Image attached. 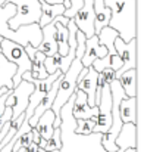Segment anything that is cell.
Returning <instances> with one entry per match:
<instances>
[{"mask_svg":"<svg viewBox=\"0 0 141 152\" xmlns=\"http://www.w3.org/2000/svg\"><path fill=\"white\" fill-rule=\"evenodd\" d=\"M40 4H41V16H40V21H38V25L43 28L46 27L47 24H50L51 21H54V18H57L59 15H63L65 12V6L63 3H59V4H48L46 1L40 0Z\"/></svg>","mask_w":141,"mask_h":152,"instance_id":"15","label":"cell"},{"mask_svg":"<svg viewBox=\"0 0 141 152\" xmlns=\"http://www.w3.org/2000/svg\"><path fill=\"white\" fill-rule=\"evenodd\" d=\"M54 21H51L50 24H47L46 27L41 28L43 33V39L40 42V45L37 46V50L44 53L46 56H53L54 53H57V45H56V39H54Z\"/></svg>","mask_w":141,"mask_h":152,"instance_id":"13","label":"cell"},{"mask_svg":"<svg viewBox=\"0 0 141 152\" xmlns=\"http://www.w3.org/2000/svg\"><path fill=\"white\" fill-rule=\"evenodd\" d=\"M54 118H56V115H54V112L51 111V109H47L46 112L38 118V121L35 123V126H34V129L40 133V136H41V139H44L47 140L51 134H53V130H54V127H53V123H54Z\"/></svg>","mask_w":141,"mask_h":152,"instance_id":"19","label":"cell"},{"mask_svg":"<svg viewBox=\"0 0 141 152\" xmlns=\"http://www.w3.org/2000/svg\"><path fill=\"white\" fill-rule=\"evenodd\" d=\"M94 126H95V117L85 118V120H77V126L74 132L78 136H88L94 132Z\"/></svg>","mask_w":141,"mask_h":152,"instance_id":"23","label":"cell"},{"mask_svg":"<svg viewBox=\"0 0 141 152\" xmlns=\"http://www.w3.org/2000/svg\"><path fill=\"white\" fill-rule=\"evenodd\" d=\"M110 9L109 27L125 43L137 39V0H104Z\"/></svg>","mask_w":141,"mask_h":152,"instance_id":"1","label":"cell"},{"mask_svg":"<svg viewBox=\"0 0 141 152\" xmlns=\"http://www.w3.org/2000/svg\"><path fill=\"white\" fill-rule=\"evenodd\" d=\"M9 3H13L16 6L15 15L7 21V25L10 30H16L21 25L28 24H38L41 16V4L40 0H6Z\"/></svg>","mask_w":141,"mask_h":152,"instance_id":"3","label":"cell"},{"mask_svg":"<svg viewBox=\"0 0 141 152\" xmlns=\"http://www.w3.org/2000/svg\"><path fill=\"white\" fill-rule=\"evenodd\" d=\"M0 53L7 61H10L12 64L16 65V72H15V75L12 78L13 87H15L16 84L21 83L22 74L25 71H30L31 69V61L27 56L24 46H21V45H18V43H15L12 40H7V39H3L1 40V43H0Z\"/></svg>","mask_w":141,"mask_h":152,"instance_id":"4","label":"cell"},{"mask_svg":"<svg viewBox=\"0 0 141 152\" xmlns=\"http://www.w3.org/2000/svg\"><path fill=\"white\" fill-rule=\"evenodd\" d=\"M115 143L121 151H125L128 148H137V124L124 123L115 139Z\"/></svg>","mask_w":141,"mask_h":152,"instance_id":"12","label":"cell"},{"mask_svg":"<svg viewBox=\"0 0 141 152\" xmlns=\"http://www.w3.org/2000/svg\"><path fill=\"white\" fill-rule=\"evenodd\" d=\"M16 72V65L12 64L10 61H7L1 53H0V89L1 87H7V89H13V75Z\"/></svg>","mask_w":141,"mask_h":152,"instance_id":"18","label":"cell"},{"mask_svg":"<svg viewBox=\"0 0 141 152\" xmlns=\"http://www.w3.org/2000/svg\"><path fill=\"white\" fill-rule=\"evenodd\" d=\"M113 45L122 61V66L115 72V77L118 78L122 72L137 68V39H132L128 43H125L121 37H116Z\"/></svg>","mask_w":141,"mask_h":152,"instance_id":"7","label":"cell"},{"mask_svg":"<svg viewBox=\"0 0 141 152\" xmlns=\"http://www.w3.org/2000/svg\"><path fill=\"white\" fill-rule=\"evenodd\" d=\"M54 39L57 45V53L60 56H66L69 52V45H68V28L62 25L57 19H54Z\"/></svg>","mask_w":141,"mask_h":152,"instance_id":"20","label":"cell"},{"mask_svg":"<svg viewBox=\"0 0 141 152\" xmlns=\"http://www.w3.org/2000/svg\"><path fill=\"white\" fill-rule=\"evenodd\" d=\"M98 106V114L95 117V126H94L93 133H106L112 124V95H110V87L106 83L103 90H101V96L100 101L97 103Z\"/></svg>","mask_w":141,"mask_h":152,"instance_id":"6","label":"cell"},{"mask_svg":"<svg viewBox=\"0 0 141 152\" xmlns=\"http://www.w3.org/2000/svg\"><path fill=\"white\" fill-rule=\"evenodd\" d=\"M74 22L77 28L85 36V39L91 37L94 34V9L93 0H82L81 9L74 15Z\"/></svg>","mask_w":141,"mask_h":152,"instance_id":"8","label":"cell"},{"mask_svg":"<svg viewBox=\"0 0 141 152\" xmlns=\"http://www.w3.org/2000/svg\"><path fill=\"white\" fill-rule=\"evenodd\" d=\"M15 12H16V6L13 3L0 0V37L12 40L21 46L33 45L34 48H37L43 39L41 27L35 22V24L21 25L15 31L10 30L7 25V21L15 15Z\"/></svg>","mask_w":141,"mask_h":152,"instance_id":"2","label":"cell"},{"mask_svg":"<svg viewBox=\"0 0 141 152\" xmlns=\"http://www.w3.org/2000/svg\"><path fill=\"white\" fill-rule=\"evenodd\" d=\"M48 4H59V3H63V0H43Z\"/></svg>","mask_w":141,"mask_h":152,"instance_id":"27","label":"cell"},{"mask_svg":"<svg viewBox=\"0 0 141 152\" xmlns=\"http://www.w3.org/2000/svg\"><path fill=\"white\" fill-rule=\"evenodd\" d=\"M98 114V106H90L87 103V95L78 89H75V101L72 105V117L75 120H85L97 117Z\"/></svg>","mask_w":141,"mask_h":152,"instance_id":"10","label":"cell"},{"mask_svg":"<svg viewBox=\"0 0 141 152\" xmlns=\"http://www.w3.org/2000/svg\"><path fill=\"white\" fill-rule=\"evenodd\" d=\"M9 121H12V108H10V106H6V108H4V112L0 115V130H1V127H3L6 123H9Z\"/></svg>","mask_w":141,"mask_h":152,"instance_id":"25","label":"cell"},{"mask_svg":"<svg viewBox=\"0 0 141 152\" xmlns=\"http://www.w3.org/2000/svg\"><path fill=\"white\" fill-rule=\"evenodd\" d=\"M119 117L122 123L137 124V96L124 98L119 103Z\"/></svg>","mask_w":141,"mask_h":152,"instance_id":"16","label":"cell"},{"mask_svg":"<svg viewBox=\"0 0 141 152\" xmlns=\"http://www.w3.org/2000/svg\"><path fill=\"white\" fill-rule=\"evenodd\" d=\"M124 152H137V148H128V149H125Z\"/></svg>","mask_w":141,"mask_h":152,"instance_id":"28","label":"cell"},{"mask_svg":"<svg viewBox=\"0 0 141 152\" xmlns=\"http://www.w3.org/2000/svg\"><path fill=\"white\" fill-rule=\"evenodd\" d=\"M93 9H94V34H98V31L103 27L109 25L110 9L104 4V0H93Z\"/></svg>","mask_w":141,"mask_h":152,"instance_id":"14","label":"cell"},{"mask_svg":"<svg viewBox=\"0 0 141 152\" xmlns=\"http://www.w3.org/2000/svg\"><path fill=\"white\" fill-rule=\"evenodd\" d=\"M34 92V84L27 81V80H21L19 84H16L9 96L6 98L4 105L6 106H10L12 108V120L19 117L25 109H27V105H28V99L31 96V93Z\"/></svg>","mask_w":141,"mask_h":152,"instance_id":"5","label":"cell"},{"mask_svg":"<svg viewBox=\"0 0 141 152\" xmlns=\"http://www.w3.org/2000/svg\"><path fill=\"white\" fill-rule=\"evenodd\" d=\"M106 55H107L106 46H104V45H100L97 34H93L91 37L85 39V50H84V55H82V58H81L82 66L88 68V66L93 64L94 59L104 58Z\"/></svg>","mask_w":141,"mask_h":152,"instance_id":"11","label":"cell"},{"mask_svg":"<svg viewBox=\"0 0 141 152\" xmlns=\"http://www.w3.org/2000/svg\"><path fill=\"white\" fill-rule=\"evenodd\" d=\"M1 40H3V37H0V43H1Z\"/></svg>","mask_w":141,"mask_h":152,"instance_id":"29","label":"cell"},{"mask_svg":"<svg viewBox=\"0 0 141 152\" xmlns=\"http://www.w3.org/2000/svg\"><path fill=\"white\" fill-rule=\"evenodd\" d=\"M62 132H60V127H56L53 130V134L47 139V140H41L38 148L40 149H44V151H60L62 149Z\"/></svg>","mask_w":141,"mask_h":152,"instance_id":"22","label":"cell"},{"mask_svg":"<svg viewBox=\"0 0 141 152\" xmlns=\"http://www.w3.org/2000/svg\"><path fill=\"white\" fill-rule=\"evenodd\" d=\"M31 134H33V142H34V143H37V145H40V142H41L43 139H41L40 133H38V132H37L34 127L31 129Z\"/></svg>","mask_w":141,"mask_h":152,"instance_id":"26","label":"cell"},{"mask_svg":"<svg viewBox=\"0 0 141 152\" xmlns=\"http://www.w3.org/2000/svg\"><path fill=\"white\" fill-rule=\"evenodd\" d=\"M97 75L98 72L93 66H88V68L84 66L77 78V89L87 95V103L90 106H95L94 96H95V87H97Z\"/></svg>","mask_w":141,"mask_h":152,"instance_id":"9","label":"cell"},{"mask_svg":"<svg viewBox=\"0 0 141 152\" xmlns=\"http://www.w3.org/2000/svg\"><path fill=\"white\" fill-rule=\"evenodd\" d=\"M115 72H116L115 69H112L110 66H107V68H104V69H103V71H101L100 74L103 75L104 81H106L107 84H110V83H112V81H113V80L116 78V77H115Z\"/></svg>","mask_w":141,"mask_h":152,"instance_id":"24","label":"cell"},{"mask_svg":"<svg viewBox=\"0 0 141 152\" xmlns=\"http://www.w3.org/2000/svg\"><path fill=\"white\" fill-rule=\"evenodd\" d=\"M44 58H46L44 53L37 50L34 59L31 61V69H30V72H31V77L34 80H44L47 75H48L46 68H44Z\"/></svg>","mask_w":141,"mask_h":152,"instance_id":"21","label":"cell"},{"mask_svg":"<svg viewBox=\"0 0 141 152\" xmlns=\"http://www.w3.org/2000/svg\"><path fill=\"white\" fill-rule=\"evenodd\" d=\"M116 80L119 81L121 87L124 89V92L128 98L137 96V68H132V69L122 72Z\"/></svg>","mask_w":141,"mask_h":152,"instance_id":"17","label":"cell"}]
</instances>
